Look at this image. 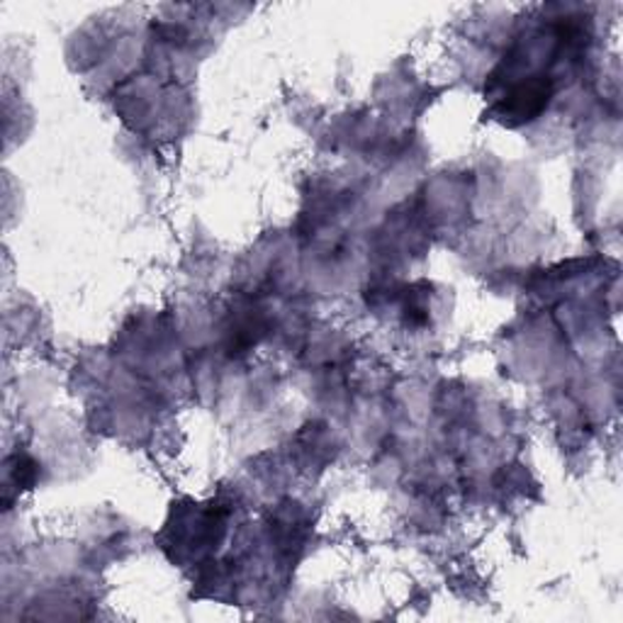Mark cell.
I'll list each match as a JSON object with an SVG mask.
<instances>
[{"mask_svg":"<svg viewBox=\"0 0 623 623\" xmlns=\"http://www.w3.org/2000/svg\"><path fill=\"white\" fill-rule=\"evenodd\" d=\"M553 96V80L548 76L518 78L504 88V94L494 100L490 114L502 124L518 127L536 120L546 110Z\"/></svg>","mask_w":623,"mask_h":623,"instance_id":"cell-1","label":"cell"},{"mask_svg":"<svg viewBox=\"0 0 623 623\" xmlns=\"http://www.w3.org/2000/svg\"><path fill=\"white\" fill-rule=\"evenodd\" d=\"M40 468L28 453H15L8 460V488H15V492H25L34 488L37 482Z\"/></svg>","mask_w":623,"mask_h":623,"instance_id":"cell-2","label":"cell"}]
</instances>
